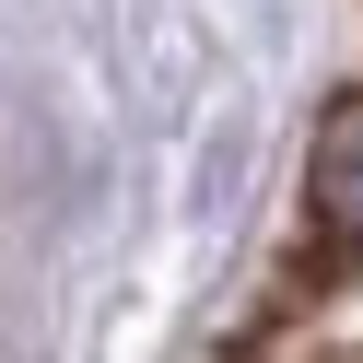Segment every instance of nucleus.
I'll list each match as a JSON object with an SVG mask.
<instances>
[{"label":"nucleus","instance_id":"obj_1","mask_svg":"<svg viewBox=\"0 0 363 363\" xmlns=\"http://www.w3.org/2000/svg\"><path fill=\"white\" fill-rule=\"evenodd\" d=\"M305 188H316V223H328L340 246H363V94H352V106H328Z\"/></svg>","mask_w":363,"mask_h":363}]
</instances>
